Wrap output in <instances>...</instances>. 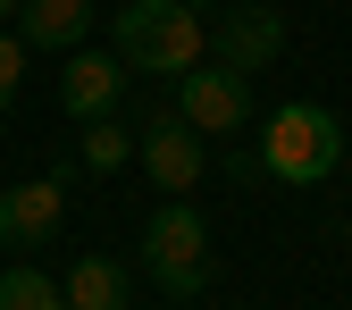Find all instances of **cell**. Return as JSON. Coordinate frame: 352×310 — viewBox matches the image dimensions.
Instances as JSON below:
<instances>
[{
    "instance_id": "obj_1",
    "label": "cell",
    "mask_w": 352,
    "mask_h": 310,
    "mask_svg": "<svg viewBox=\"0 0 352 310\" xmlns=\"http://www.w3.org/2000/svg\"><path fill=\"white\" fill-rule=\"evenodd\" d=\"M109 51L126 59V76H185L210 59V25L193 0H126L109 17Z\"/></svg>"
},
{
    "instance_id": "obj_2",
    "label": "cell",
    "mask_w": 352,
    "mask_h": 310,
    "mask_svg": "<svg viewBox=\"0 0 352 310\" xmlns=\"http://www.w3.org/2000/svg\"><path fill=\"white\" fill-rule=\"evenodd\" d=\"M344 151H352V135H344V118L336 109H319V101H285L269 126H260V168L277 176V185H327V176L344 168Z\"/></svg>"
},
{
    "instance_id": "obj_3",
    "label": "cell",
    "mask_w": 352,
    "mask_h": 310,
    "mask_svg": "<svg viewBox=\"0 0 352 310\" xmlns=\"http://www.w3.org/2000/svg\"><path fill=\"white\" fill-rule=\"evenodd\" d=\"M143 269H151L176 302L210 285V227H201V210H193L185 193H168V201L143 218Z\"/></svg>"
},
{
    "instance_id": "obj_4",
    "label": "cell",
    "mask_w": 352,
    "mask_h": 310,
    "mask_svg": "<svg viewBox=\"0 0 352 310\" xmlns=\"http://www.w3.org/2000/svg\"><path fill=\"white\" fill-rule=\"evenodd\" d=\"M201 25H210V59L235 67V76H260L277 51H285V17L260 9V0H193Z\"/></svg>"
},
{
    "instance_id": "obj_5",
    "label": "cell",
    "mask_w": 352,
    "mask_h": 310,
    "mask_svg": "<svg viewBox=\"0 0 352 310\" xmlns=\"http://www.w3.org/2000/svg\"><path fill=\"white\" fill-rule=\"evenodd\" d=\"M176 118H185L193 135H243V118H252V76L218 67V59L185 67V76H176Z\"/></svg>"
},
{
    "instance_id": "obj_6",
    "label": "cell",
    "mask_w": 352,
    "mask_h": 310,
    "mask_svg": "<svg viewBox=\"0 0 352 310\" xmlns=\"http://www.w3.org/2000/svg\"><path fill=\"white\" fill-rule=\"evenodd\" d=\"M135 151H143V168H151V185H160V193H193V185H201V168H210V143H201L176 109H160V118L143 126V143H135Z\"/></svg>"
},
{
    "instance_id": "obj_7",
    "label": "cell",
    "mask_w": 352,
    "mask_h": 310,
    "mask_svg": "<svg viewBox=\"0 0 352 310\" xmlns=\"http://www.w3.org/2000/svg\"><path fill=\"white\" fill-rule=\"evenodd\" d=\"M118 93H126V59L118 51H67V67H59V109L76 126L118 118Z\"/></svg>"
},
{
    "instance_id": "obj_8",
    "label": "cell",
    "mask_w": 352,
    "mask_h": 310,
    "mask_svg": "<svg viewBox=\"0 0 352 310\" xmlns=\"http://www.w3.org/2000/svg\"><path fill=\"white\" fill-rule=\"evenodd\" d=\"M59 218H67L59 176L9 185V193H0V243H9V252H34V243H51V235H59Z\"/></svg>"
},
{
    "instance_id": "obj_9",
    "label": "cell",
    "mask_w": 352,
    "mask_h": 310,
    "mask_svg": "<svg viewBox=\"0 0 352 310\" xmlns=\"http://www.w3.org/2000/svg\"><path fill=\"white\" fill-rule=\"evenodd\" d=\"M84 34H93V0H25L17 9L25 51H84Z\"/></svg>"
},
{
    "instance_id": "obj_10",
    "label": "cell",
    "mask_w": 352,
    "mask_h": 310,
    "mask_svg": "<svg viewBox=\"0 0 352 310\" xmlns=\"http://www.w3.org/2000/svg\"><path fill=\"white\" fill-rule=\"evenodd\" d=\"M59 294H67V310H126V269H118L109 252H84Z\"/></svg>"
},
{
    "instance_id": "obj_11",
    "label": "cell",
    "mask_w": 352,
    "mask_h": 310,
    "mask_svg": "<svg viewBox=\"0 0 352 310\" xmlns=\"http://www.w3.org/2000/svg\"><path fill=\"white\" fill-rule=\"evenodd\" d=\"M0 310H67V294L42 269H0Z\"/></svg>"
},
{
    "instance_id": "obj_12",
    "label": "cell",
    "mask_w": 352,
    "mask_h": 310,
    "mask_svg": "<svg viewBox=\"0 0 352 310\" xmlns=\"http://www.w3.org/2000/svg\"><path fill=\"white\" fill-rule=\"evenodd\" d=\"M126 159H135V135H118V118H93V126H84V168H93V176H118Z\"/></svg>"
},
{
    "instance_id": "obj_13",
    "label": "cell",
    "mask_w": 352,
    "mask_h": 310,
    "mask_svg": "<svg viewBox=\"0 0 352 310\" xmlns=\"http://www.w3.org/2000/svg\"><path fill=\"white\" fill-rule=\"evenodd\" d=\"M17 84H25V42H17V25H0V109L17 101Z\"/></svg>"
},
{
    "instance_id": "obj_14",
    "label": "cell",
    "mask_w": 352,
    "mask_h": 310,
    "mask_svg": "<svg viewBox=\"0 0 352 310\" xmlns=\"http://www.w3.org/2000/svg\"><path fill=\"white\" fill-rule=\"evenodd\" d=\"M17 9H25V0H0V25H9V17H17Z\"/></svg>"
}]
</instances>
